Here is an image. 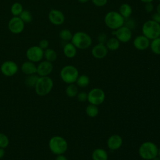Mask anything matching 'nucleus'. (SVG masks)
I'll use <instances>...</instances> for the list:
<instances>
[{
  "label": "nucleus",
  "instance_id": "nucleus-1",
  "mask_svg": "<svg viewBox=\"0 0 160 160\" xmlns=\"http://www.w3.org/2000/svg\"><path fill=\"white\" fill-rule=\"evenodd\" d=\"M138 152L142 159L144 160H152L158 156V148L154 142L146 141L140 145Z\"/></svg>",
  "mask_w": 160,
  "mask_h": 160
},
{
  "label": "nucleus",
  "instance_id": "nucleus-2",
  "mask_svg": "<svg viewBox=\"0 0 160 160\" xmlns=\"http://www.w3.org/2000/svg\"><path fill=\"white\" fill-rule=\"evenodd\" d=\"M49 148L54 154H64L68 148V142L62 136H54L49 141Z\"/></svg>",
  "mask_w": 160,
  "mask_h": 160
},
{
  "label": "nucleus",
  "instance_id": "nucleus-3",
  "mask_svg": "<svg viewBox=\"0 0 160 160\" xmlns=\"http://www.w3.org/2000/svg\"><path fill=\"white\" fill-rule=\"evenodd\" d=\"M124 18L119 12L111 11L107 12L104 16V21L105 25L112 30H116L122 26L124 22Z\"/></svg>",
  "mask_w": 160,
  "mask_h": 160
},
{
  "label": "nucleus",
  "instance_id": "nucleus-4",
  "mask_svg": "<svg viewBox=\"0 0 160 160\" xmlns=\"http://www.w3.org/2000/svg\"><path fill=\"white\" fill-rule=\"evenodd\" d=\"M71 42L77 49H86L91 46L92 41L91 37L88 33L82 31H78L73 34Z\"/></svg>",
  "mask_w": 160,
  "mask_h": 160
},
{
  "label": "nucleus",
  "instance_id": "nucleus-5",
  "mask_svg": "<svg viewBox=\"0 0 160 160\" xmlns=\"http://www.w3.org/2000/svg\"><path fill=\"white\" fill-rule=\"evenodd\" d=\"M54 82L52 79L48 76H39L35 86L36 94L40 96L48 94L53 88Z\"/></svg>",
  "mask_w": 160,
  "mask_h": 160
},
{
  "label": "nucleus",
  "instance_id": "nucleus-6",
  "mask_svg": "<svg viewBox=\"0 0 160 160\" xmlns=\"http://www.w3.org/2000/svg\"><path fill=\"white\" fill-rule=\"evenodd\" d=\"M142 33L149 40L160 37V24L152 19L146 21L142 26Z\"/></svg>",
  "mask_w": 160,
  "mask_h": 160
},
{
  "label": "nucleus",
  "instance_id": "nucleus-7",
  "mask_svg": "<svg viewBox=\"0 0 160 160\" xmlns=\"http://www.w3.org/2000/svg\"><path fill=\"white\" fill-rule=\"evenodd\" d=\"M79 76L78 69L72 65H66L60 71V77L62 81L66 84H72L76 82Z\"/></svg>",
  "mask_w": 160,
  "mask_h": 160
},
{
  "label": "nucleus",
  "instance_id": "nucleus-8",
  "mask_svg": "<svg viewBox=\"0 0 160 160\" xmlns=\"http://www.w3.org/2000/svg\"><path fill=\"white\" fill-rule=\"evenodd\" d=\"M104 91L99 88H94L91 89L88 93V101L89 104L99 106L103 103L105 100Z\"/></svg>",
  "mask_w": 160,
  "mask_h": 160
},
{
  "label": "nucleus",
  "instance_id": "nucleus-9",
  "mask_svg": "<svg viewBox=\"0 0 160 160\" xmlns=\"http://www.w3.org/2000/svg\"><path fill=\"white\" fill-rule=\"evenodd\" d=\"M111 33L120 42L122 43L130 41L132 38V31L124 25L116 30H112Z\"/></svg>",
  "mask_w": 160,
  "mask_h": 160
},
{
  "label": "nucleus",
  "instance_id": "nucleus-10",
  "mask_svg": "<svg viewBox=\"0 0 160 160\" xmlns=\"http://www.w3.org/2000/svg\"><path fill=\"white\" fill-rule=\"evenodd\" d=\"M26 56L27 59L31 62H40L44 58V50L39 46H32L26 50Z\"/></svg>",
  "mask_w": 160,
  "mask_h": 160
},
{
  "label": "nucleus",
  "instance_id": "nucleus-11",
  "mask_svg": "<svg viewBox=\"0 0 160 160\" xmlns=\"http://www.w3.org/2000/svg\"><path fill=\"white\" fill-rule=\"evenodd\" d=\"M8 27L11 33L18 34L23 31L25 27V23L19 16H13L9 21Z\"/></svg>",
  "mask_w": 160,
  "mask_h": 160
},
{
  "label": "nucleus",
  "instance_id": "nucleus-12",
  "mask_svg": "<svg viewBox=\"0 0 160 160\" xmlns=\"http://www.w3.org/2000/svg\"><path fill=\"white\" fill-rule=\"evenodd\" d=\"M0 70L3 75L6 76H12L17 73L18 66L14 61L8 60L2 63Z\"/></svg>",
  "mask_w": 160,
  "mask_h": 160
},
{
  "label": "nucleus",
  "instance_id": "nucleus-13",
  "mask_svg": "<svg viewBox=\"0 0 160 160\" xmlns=\"http://www.w3.org/2000/svg\"><path fill=\"white\" fill-rule=\"evenodd\" d=\"M48 19L49 22L55 26L62 24L65 21L64 14L62 11L56 9H52L49 12Z\"/></svg>",
  "mask_w": 160,
  "mask_h": 160
},
{
  "label": "nucleus",
  "instance_id": "nucleus-14",
  "mask_svg": "<svg viewBox=\"0 0 160 160\" xmlns=\"http://www.w3.org/2000/svg\"><path fill=\"white\" fill-rule=\"evenodd\" d=\"M53 70L52 62L46 60L41 61L37 66L36 74L39 76H48Z\"/></svg>",
  "mask_w": 160,
  "mask_h": 160
},
{
  "label": "nucleus",
  "instance_id": "nucleus-15",
  "mask_svg": "<svg viewBox=\"0 0 160 160\" xmlns=\"http://www.w3.org/2000/svg\"><path fill=\"white\" fill-rule=\"evenodd\" d=\"M150 40L144 35H139L133 40L134 47L139 51H144L149 47Z\"/></svg>",
  "mask_w": 160,
  "mask_h": 160
},
{
  "label": "nucleus",
  "instance_id": "nucleus-16",
  "mask_svg": "<svg viewBox=\"0 0 160 160\" xmlns=\"http://www.w3.org/2000/svg\"><path fill=\"white\" fill-rule=\"evenodd\" d=\"M108 51L109 50L105 44L98 43L92 47L91 49V54L94 58L100 59L104 58L107 56Z\"/></svg>",
  "mask_w": 160,
  "mask_h": 160
},
{
  "label": "nucleus",
  "instance_id": "nucleus-17",
  "mask_svg": "<svg viewBox=\"0 0 160 160\" xmlns=\"http://www.w3.org/2000/svg\"><path fill=\"white\" fill-rule=\"evenodd\" d=\"M122 138L119 134H112L110 136L107 141L108 148L112 151L119 149L122 145Z\"/></svg>",
  "mask_w": 160,
  "mask_h": 160
},
{
  "label": "nucleus",
  "instance_id": "nucleus-18",
  "mask_svg": "<svg viewBox=\"0 0 160 160\" xmlns=\"http://www.w3.org/2000/svg\"><path fill=\"white\" fill-rule=\"evenodd\" d=\"M22 72L26 75H30L36 73L37 66L35 65L34 62L30 61H26L24 62L21 67Z\"/></svg>",
  "mask_w": 160,
  "mask_h": 160
},
{
  "label": "nucleus",
  "instance_id": "nucleus-19",
  "mask_svg": "<svg viewBox=\"0 0 160 160\" xmlns=\"http://www.w3.org/2000/svg\"><path fill=\"white\" fill-rule=\"evenodd\" d=\"M62 51L64 56L68 58H74L77 53V48L71 42L65 44Z\"/></svg>",
  "mask_w": 160,
  "mask_h": 160
},
{
  "label": "nucleus",
  "instance_id": "nucleus-20",
  "mask_svg": "<svg viewBox=\"0 0 160 160\" xmlns=\"http://www.w3.org/2000/svg\"><path fill=\"white\" fill-rule=\"evenodd\" d=\"M92 160H108V154L106 150L102 148H96L92 152Z\"/></svg>",
  "mask_w": 160,
  "mask_h": 160
},
{
  "label": "nucleus",
  "instance_id": "nucleus-21",
  "mask_svg": "<svg viewBox=\"0 0 160 160\" xmlns=\"http://www.w3.org/2000/svg\"><path fill=\"white\" fill-rule=\"evenodd\" d=\"M119 14L125 19L130 18L132 13V7L128 3H123L120 5L119 8Z\"/></svg>",
  "mask_w": 160,
  "mask_h": 160
},
{
  "label": "nucleus",
  "instance_id": "nucleus-22",
  "mask_svg": "<svg viewBox=\"0 0 160 160\" xmlns=\"http://www.w3.org/2000/svg\"><path fill=\"white\" fill-rule=\"evenodd\" d=\"M105 45L108 50L114 51L119 49L120 46V42L118 40L117 38H116L115 37H112L108 38Z\"/></svg>",
  "mask_w": 160,
  "mask_h": 160
},
{
  "label": "nucleus",
  "instance_id": "nucleus-23",
  "mask_svg": "<svg viewBox=\"0 0 160 160\" xmlns=\"http://www.w3.org/2000/svg\"><path fill=\"white\" fill-rule=\"evenodd\" d=\"M57 57V53L53 49L48 48L44 50V58L46 61L52 62L56 60Z\"/></svg>",
  "mask_w": 160,
  "mask_h": 160
},
{
  "label": "nucleus",
  "instance_id": "nucleus-24",
  "mask_svg": "<svg viewBox=\"0 0 160 160\" xmlns=\"http://www.w3.org/2000/svg\"><path fill=\"white\" fill-rule=\"evenodd\" d=\"M39 76H38L36 73L30 75H27L26 78L24 79V84L30 88H34Z\"/></svg>",
  "mask_w": 160,
  "mask_h": 160
},
{
  "label": "nucleus",
  "instance_id": "nucleus-25",
  "mask_svg": "<svg viewBox=\"0 0 160 160\" xmlns=\"http://www.w3.org/2000/svg\"><path fill=\"white\" fill-rule=\"evenodd\" d=\"M149 48L154 54L160 55V37L151 40L150 41Z\"/></svg>",
  "mask_w": 160,
  "mask_h": 160
},
{
  "label": "nucleus",
  "instance_id": "nucleus-26",
  "mask_svg": "<svg viewBox=\"0 0 160 160\" xmlns=\"http://www.w3.org/2000/svg\"><path fill=\"white\" fill-rule=\"evenodd\" d=\"M86 114L90 118H94L98 116L99 113V109L98 106L94 105L92 104H89L88 105L85 109Z\"/></svg>",
  "mask_w": 160,
  "mask_h": 160
},
{
  "label": "nucleus",
  "instance_id": "nucleus-27",
  "mask_svg": "<svg viewBox=\"0 0 160 160\" xmlns=\"http://www.w3.org/2000/svg\"><path fill=\"white\" fill-rule=\"evenodd\" d=\"M76 82L78 86L80 88H85L89 85L90 79L89 76L86 74H82L80 76L79 75Z\"/></svg>",
  "mask_w": 160,
  "mask_h": 160
},
{
  "label": "nucleus",
  "instance_id": "nucleus-28",
  "mask_svg": "<svg viewBox=\"0 0 160 160\" xmlns=\"http://www.w3.org/2000/svg\"><path fill=\"white\" fill-rule=\"evenodd\" d=\"M65 92H66V95L68 97H69V98H74V97L76 96L78 93V86L76 84H74V83L69 84L66 87Z\"/></svg>",
  "mask_w": 160,
  "mask_h": 160
},
{
  "label": "nucleus",
  "instance_id": "nucleus-29",
  "mask_svg": "<svg viewBox=\"0 0 160 160\" xmlns=\"http://www.w3.org/2000/svg\"><path fill=\"white\" fill-rule=\"evenodd\" d=\"M23 7L20 2L13 3L10 8L11 12L13 16H19L23 11Z\"/></svg>",
  "mask_w": 160,
  "mask_h": 160
},
{
  "label": "nucleus",
  "instance_id": "nucleus-30",
  "mask_svg": "<svg viewBox=\"0 0 160 160\" xmlns=\"http://www.w3.org/2000/svg\"><path fill=\"white\" fill-rule=\"evenodd\" d=\"M73 34L69 29H63L60 31L59 33V38L64 41H71L72 38Z\"/></svg>",
  "mask_w": 160,
  "mask_h": 160
},
{
  "label": "nucleus",
  "instance_id": "nucleus-31",
  "mask_svg": "<svg viewBox=\"0 0 160 160\" xmlns=\"http://www.w3.org/2000/svg\"><path fill=\"white\" fill-rule=\"evenodd\" d=\"M19 17L24 23H29L32 21V16L30 11L28 10H23Z\"/></svg>",
  "mask_w": 160,
  "mask_h": 160
},
{
  "label": "nucleus",
  "instance_id": "nucleus-32",
  "mask_svg": "<svg viewBox=\"0 0 160 160\" xmlns=\"http://www.w3.org/2000/svg\"><path fill=\"white\" fill-rule=\"evenodd\" d=\"M9 140L8 137L4 133L0 132V148L5 149L8 146Z\"/></svg>",
  "mask_w": 160,
  "mask_h": 160
},
{
  "label": "nucleus",
  "instance_id": "nucleus-33",
  "mask_svg": "<svg viewBox=\"0 0 160 160\" xmlns=\"http://www.w3.org/2000/svg\"><path fill=\"white\" fill-rule=\"evenodd\" d=\"M124 26H126L127 28H128L129 29H130L131 31L132 29H134L136 26V23L135 20H134L132 18H128V19H125L124 20Z\"/></svg>",
  "mask_w": 160,
  "mask_h": 160
},
{
  "label": "nucleus",
  "instance_id": "nucleus-34",
  "mask_svg": "<svg viewBox=\"0 0 160 160\" xmlns=\"http://www.w3.org/2000/svg\"><path fill=\"white\" fill-rule=\"evenodd\" d=\"M108 39V38L107 34L104 32L99 33L97 37V40L98 41V43H99V44H105Z\"/></svg>",
  "mask_w": 160,
  "mask_h": 160
},
{
  "label": "nucleus",
  "instance_id": "nucleus-35",
  "mask_svg": "<svg viewBox=\"0 0 160 160\" xmlns=\"http://www.w3.org/2000/svg\"><path fill=\"white\" fill-rule=\"evenodd\" d=\"M77 99L80 102H84L88 99V93L84 91H81L77 94Z\"/></svg>",
  "mask_w": 160,
  "mask_h": 160
},
{
  "label": "nucleus",
  "instance_id": "nucleus-36",
  "mask_svg": "<svg viewBox=\"0 0 160 160\" xmlns=\"http://www.w3.org/2000/svg\"><path fill=\"white\" fill-rule=\"evenodd\" d=\"M93 4L97 7H103L107 3L108 0H91Z\"/></svg>",
  "mask_w": 160,
  "mask_h": 160
},
{
  "label": "nucleus",
  "instance_id": "nucleus-37",
  "mask_svg": "<svg viewBox=\"0 0 160 160\" xmlns=\"http://www.w3.org/2000/svg\"><path fill=\"white\" fill-rule=\"evenodd\" d=\"M49 44V41H48L47 39H41V40L39 42L38 46H39L42 49L45 50V49H46L47 48H48Z\"/></svg>",
  "mask_w": 160,
  "mask_h": 160
},
{
  "label": "nucleus",
  "instance_id": "nucleus-38",
  "mask_svg": "<svg viewBox=\"0 0 160 160\" xmlns=\"http://www.w3.org/2000/svg\"><path fill=\"white\" fill-rule=\"evenodd\" d=\"M144 9L146 12H148V13L151 12L154 9V6H153V4L152 3V2L145 3Z\"/></svg>",
  "mask_w": 160,
  "mask_h": 160
},
{
  "label": "nucleus",
  "instance_id": "nucleus-39",
  "mask_svg": "<svg viewBox=\"0 0 160 160\" xmlns=\"http://www.w3.org/2000/svg\"><path fill=\"white\" fill-rule=\"evenodd\" d=\"M152 20L160 24V14L158 12H155L152 15Z\"/></svg>",
  "mask_w": 160,
  "mask_h": 160
},
{
  "label": "nucleus",
  "instance_id": "nucleus-40",
  "mask_svg": "<svg viewBox=\"0 0 160 160\" xmlns=\"http://www.w3.org/2000/svg\"><path fill=\"white\" fill-rule=\"evenodd\" d=\"M55 160H68V159L64 154H59L57 155Z\"/></svg>",
  "mask_w": 160,
  "mask_h": 160
},
{
  "label": "nucleus",
  "instance_id": "nucleus-41",
  "mask_svg": "<svg viewBox=\"0 0 160 160\" xmlns=\"http://www.w3.org/2000/svg\"><path fill=\"white\" fill-rule=\"evenodd\" d=\"M5 155V150L4 148H0V159H2Z\"/></svg>",
  "mask_w": 160,
  "mask_h": 160
},
{
  "label": "nucleus",
  "instance_id": "nucleus-42",
  "mask_svg": "<svg viewBox=\"0 0 160 160\" xmlns=\"http://www.w3.org/2000/svg\"><path fill=\"white\" fill-rule=\"evenodd\" d=\"M156 12L160 14V3L158 4L156 6Z\"/></svg>",
  "mask_w": 160,
  "mask_h": 160
},
{
  "label": "nucleus",
  "instance_id": "nucleus-43",
  "mask_svg": "<svg viewBox=\"0 0 160 160\" xmlns=\"http://www.w3.org/2000/svg\"><path fill=\"white\" fill-rule=\"evenodd\" d=\"M140 1H141V2H144V4L145 3H147V2H152L154 0H139Z\"/></svg>",
  "mask_w": 160,
  "mask_h": 160
},
{
  "label": "nucleus",
  "instance_id": "nucleus-44",
  "mask_svg": "<svg viewBox=\"0 0 160 160\" xmlns=\"http://www.w3.org/2000/svg\"><path fill=\"white\" fill-rule=\"evenodd\" d=\"M78 2H79L80 3H82V4H84V3H86V2H88V1H89L90 0H78Z\"/></svg>",
  "mask_w": 160,
  "mask_h": 160
},
{
  "label": "nucleus",
  "instance_id": "nucleus-45",
  "mask_svg": "<svg viewBox=\"0 0 160 160\" xmlns=\"http://www.w3.org/2000/svg\"><path fill=\"white\" fill-rule=\"evenodd\" d=\"M152 160H160V157H159L158 156H157L156 157H155L154 158H153Z\"/></svg>",
  "mask_w": 160,
  "mask_h": 160
},
{
  "label": "nucleus",
  "instance_id": "nucleus-46",
  "mask_svg": "<svg viewBox=\"0 0 160 160\" xmlns=\"http://www.w3.org/2000/svg\"><path fill=\"white\" fill-rule=\"evenodd\" d=\"M158 156L160 157V148H158Z\"/></svg>",
  "mask_w": 160,
  "mask_h": 160
},
{
  "label": "nucleus",
  "instance_id": "nucleus-47",
  "mask_svg": "<svg viewBox=\"0 0 160 160\" xmlns=\"http://www.w3.org/2000/svg\"><path fill=\"white\" fill-rule=\"evenodd\" d=\"M158 1H159V2H160V0H158Z\"/></svg>",
  "mask_w": 160,
  "mask_h": 160
}]
</instances>
